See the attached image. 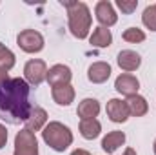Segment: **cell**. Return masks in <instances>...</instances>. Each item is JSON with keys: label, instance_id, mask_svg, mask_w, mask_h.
Masks as SVG:
<instances>
[{"label": "cell", "instance_id": "obj_23", "mask_svg": "<svg viewBox=\"0 0 156 155\" xmlns=\"http://www.w3.org/2000/svg\"><path fill=\"white\" fill-rule=\"evenodd\" d=\"M116 6L118 9L125 15H131L133 11H136L138 7V0H116Z\"/></svg>", "mask_w": 156, "mask_h": 155}, {"label": "cell", "instance_id": "obj_6", "mask_svg": "<svg viewBox=\"0 0 156 155\" xmlns=\"http://www.w3.org/2000/svg\"><path fill=\"white\" fill-rule=\"evenodd\" d=\"M16 44L26 53H38V51L44 49V37L35 29H24V31L18 33Z\"/></svg>", "mask_w": 156, "mask_h": 155}, {"label": "cell", "instance_id": "obj_5", "mask_svg": "<svg viewBox=\"0 0 156 155\" xmlns=\"http://www.w3.org/2000/svg\"><path fill=\"white\" fill-rule=\"evenodd\" d=\"M24 77L29 86H40L45 78H47V66L44 60L33 59L29 62H26L24 66Z\"/></svg>", "mask_w": 156, "mask_h": 155}, {"label": "cell", "instance_id": "obj_15", "mask_svg": "<svg viewBox=\"0 0 156 155\" xmlns=\"http://www.w3.org/2000/svg\"><path fill=\"white\" fill-rule=\"evenodd\" d=\"M125 142V133L123 131H109L104 139H102V150L107 152V153H115L120 146H123Z\"/></svg>", "mask_w": 156, "mask_h": 155}, {"label": "cell", "instance_id": "obj_2", "mask_svg": "<svg viewBox=\"0 0 156 155\" xmlns=\"http://www.w3.org/2000/svg\"><path fill=\"white\" fill-rule=\"evenodd\" d=\"M62 6L67 9V18H69V31L73 33V37L76 39H85L89 35L91 24H93V17L91 11L87 7V4L83 2H64Z\"/></svg>", "mask_w": 156, "mask_h": 155}, {"label": "cell", "instance_id": "obj_9", "mask_svg": "<svg viewBox=\"0 0 156 155\" xmlns=\"http://www.w3.org/2000/svg\"><path fill=\"white\" fill-rule=\"evenodd\" d=\"M115 89H116L118 93H122V95H125V97L129 99V97H133V95H138L140 80L134 77V75L122 73V75L115 80Z\"/></svg>", "mask_w": 156, "mask_h": 155}, {"label": "cell", "instance_id": "obj_7", "mask_svg": "<svg viewBox=\"0 0 156 155\" xmlns=\"http://www.w3.org/2000/svg\"><path fill=\"white\" fill-rule=\"evenodd\" d=\"M94 15H96V20L102 24V28H111L118 20L116 11L109 0H100L94 7Z\"/></svg>", "mask_w": 156, "mask_h": 155}, {"label": "cell", "instance_id": "obj_27", "mask_svg": "<svg viewBox=\"0 0 156 155\" xmlns=\"http://www.w3.org/2000/svg\"><path fill=\"white\" fill-rule=\"evenodd\" d=\"M122 155H136V150H133V148H127V150H125Z\"/></svg>", "mask_w": 156, "mask_h": 155}, {"label": "cell", "instance_id": "obj_19", "mask_svg": "<svg viewBox=\"0 0 156 155\" xmlns=\"http://www.w3.org/2000/svg\"><path fill=\"white\" fill-rule=\"evenodd\" d=\"M89 42L94 47H109L111 42H113V35H111V31L107 28H102L100 26V28H96L93 31V35L89 37Z\"/></svg>", "mask_w": 156, "mask_h": 155}, {"label": "cell", "instance_id": "obj_10", "mask_svg": "<svg viewBox=\"0 0 156 155\" xmlns=\"http://www.w3.org/2000/svg\"><path fill=\"white\" fill-rule=\"evenodd\" d=\"M107 117L113 120V122H125L129 119V108H127V102L125 100H120V99H111L107 102Z\"/></svg>", "mask_w": 156, "mask_h": 155}, {"label": "cell", "instance_id": "obj_11", "mask_svg": "<svg viewBox=\"0 0 156 155\" xmlns=\"http://www.w3.org/2000/svg\"><path fill=\"white\" fill-rule=\"evenodd\" d=\"M116 62L123 71H136L142 64V57L133 49H123V51L118 53Z\"/></svg>", "mask_w": 156, "mask_h": 155}, {"label": "cell", "instance_id": "obj_17", "mask_svg": "<svg viewBox=\"0 0 156 155\" xmlns=\"http://www.w3.org/2000/svg\"><path fill=\"white\" fill-rule=\"evenodd\" d=\"M125 102H127V108H129V115L133 117H144L149 112V104H147L145 97H142V95H133Z\"/></svg>", "mask_w": 156, "mask_h": 155}, {"label": "cell", "instance_id": "obj_20", "mask_svg": "<svg viewBox=\"0 0 156 155\" xmlns=\"http://www.w3.org/2000/svg\"><path fill=\"white\" fill-rule=\"evenodd\" d=\"M15 66V53L11 51V49H7L2 42H0V68H4V70H11Z\"/></svg>", "mask_w": 156, "mask_h": 155}, {"label": "cell", "instance_id": "obj_21", "mask_svg": "<svg viewBox=\"0 0 156 155\" xmlns=\"http://www.w3.org/2000/svg\"><path fill=\"white\" fill-rule=\"evenodd\" d=\"M122 39L125 42H131V44H138V42H144L145 40V33L138 28H127L122 35Z\"/></svg>", "mask_w": 156, "mask_h": 155}, {"label": "cell", "instance_id": "obj_8", "mask_svg": "<svg viewBox=\"0 0 156 155\" xmlns=\"http://www.w3.org/2000/svg\"><path fill=\"white\" fill-rule=\"evenodd\" d=\"M71 77H73V73H71L69 66L55 64L53 68L47 70V78H45V80L49 82L51 88H56V86H66V84H69V82H71Z\"/></svg>", "mask_w": 156, "mask_h": 155}, {"label": "cell", "instance_id": "obj_24", "mask_svg": "<svg viewBox=\"0 0 156 155\" xmlns=\"http://www.w3.org/2000/svg\"><path fill=\"white\" fill-rule=\"evenodd\" d=\"M5 142H7V130L4 124H0V150L5 146Z\"/></svg>", "mask_w": 156, "mask_h": 155}, {"label": "cell", "instance_id": "obj_22", "mask_svg": "<svg viewBox=\"0 0 156 155\" xmlns=\"http://www.w3.org/2000/svg\"><path fill=\"white\" fill-rule=\"evenodd\" d=\"M142 22H144L145 28H149L151 31H156V4L145 7V11H144V15H142Z\"/></svg>", "mask_w": 156, "mask_h": 155}, {"label": "cell", "instance_id": "obj_28", "mask_svg": "<svg viewBox=\"0 0 156 155\" xmlns=\"http://www.w3.org/2000/svg\"><path fill=\"white\" fill-rule=\"evenodd\" d=\"M153 150H154V155H156V141H154V144H153Z\"/></svg>", "mask_w": 156, "mask_h": 155}, {"label": "cell", "instance_id": "obj_18", "mask_svg": "<svg viewBox=\"0 0 156 155\" xmlns=\"http://www.w3.org/2000/svg\"><path fill=\"white\" fill-rule=\"evenodd\" d=\"M102 131V124L96 120V119H85V120H80V133L83 139L87 141H93L100 135Z\"/></svg>", "mask_w": 156, "mask_h": 155}, {"label": "cell", "instance_id": "obj_13", "mask_svg": "<svg viewBox=\"0 0 156 155\" xmlns=\"http://www.w3.org/2000/svg\"><path fill=\"white\" fill-rule=\"evenodd\" d=\"M45 122H47V112L44 108H40V106H33L31 113H29L27 120H26V130L35 133V131H38L42 128H45Z\"/></svg>", "mask_w": 156, "mask_h": 155}, {"label": "cell", "instance_id": "obj_14", "mask_svg": "<svg viewBox=\"0 0 156 155\" xmlns=\"http://www.w3.org/2000/svg\"><path fill=\"white\" fill-rule=\"evenodd\" d=\"M51 95H53V100H55L58 106H69V104L75 100V88H73L71 84L56 86V88H53Z\"/></svg>", "mask_w": 156, "mask_h": 155}, {"label": "cell", "instance_id": "obj_16", "mask_svg": "<svg viewBox=\"0 0 156 155\" xmlns=\"http://www.w3.org/2000/svg\"><path fill=\"white\" fill-rule=\"evenodd\" d=\"M76 113L82 120H85V119H94V117H98V113H100V102H98L96 99H83V100L78 104Z\"/></svg>", "mask_w": 156, "mask_h": 155}, {"label": "cell", "instance_id": "obj_25", "mask_svg": "<svg viewBox=\"0 0 156 155\" xmlns=\"http://www.w3.org/2000/svg\"><path fill=\"white\" fill-rule=\"evenodd\" d=\"M9 78V75H7V70H4V68H0V86L5 82Z\"/></svg>", "mask_w": 156, "mask_h": 155}, {"label": "cell", "instance_id": "obj_4", "mask_svg": "<svg viewBox=\"0 0 156 155\" xmlns=\"http://www.w3.org/2000/svg\"><path fill=\"white\" fill-rule=\"evenodd\" d=\"M15 155H38V141L33 131L20 130L15 137Z\"/></svg>", "mask_w": 156, "mask_h": 155}, {"label": "cell", "instance_id": "obj_26", "mask_svg": "<svg viewBox=\"0 0 156 155\" xmlns=\"http://www.w3.org/2000/svg\"><path fill=\"white\" fill-rule=\"evenodd\" d=\"M71 155H91V153H89L87 150H80V148H78V150H75Z\"/></svg>", "mask_w": 156, "mask_h": 155}, {"label": "cell", "instance_id": "obj_1", "mask_svg": "<svg viewBox=\"0 0 156 155\" xmlns=\"http://www.w3.org/2000/svg\"><path fill=\"white\" fill-rule=\"evenodd\" d=\"M29 93L31 86L26 82V78H7L0 86V117L9 124L26 122L33 110Z\"/></svg>", "mask_w": 156, "mask_h": 155}, {"label": "cell", "instance_id": "obj_12", "mask_svg": "<svg viewBox=\"0 0 156 155\" xmlns=\"http://www.w3.org/2000/svg\"><path fill=\"white\" fill-rule=\"evenodd\" d=\"M109 77H111V66L107 62H94L87 70V78L93 84H104Z\"/></svg>", "mask_w": 156, "mask_h": 155}, {"label": "cell", "instance_id": "obj_3", "mask_svg": "<svg viewBox=\"0 0 156 155\" xmlns=\"http://www.w3.org/2000/svg\"><path fill=\"white\" fill-rule=\"evenodd\" d=\"M42 139L55 152H64V150H67L73 144V133H71V130L66 124L58 122V120H53V122L45 124V128L42 131Z\"/></svg>", "mask_w": 156, "mask_h": 155}]
</instances>
